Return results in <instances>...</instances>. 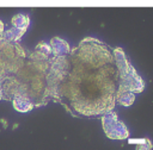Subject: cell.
<instances>
[{
	"label": "cell",
	"instance_id": "cell-1",
	"mask_svg": "<svg viewBox=\"0 0 153 150\" xmlns=\"http://www.w3.org/2000/svg\"><path fill=\"white\" fill-rule=\"evenodd\" d=\"M1 32H2V23L0 21V35H1Z\"/></svg>",
	"mask_w": 153,
	"mask_h": 150
}]
</instances>
